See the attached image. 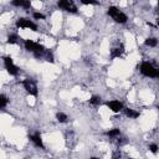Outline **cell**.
<instances>
[{"label":"cell","mask_w":159,"mask_h":159,"mask_svg":"<svg viewBox=\"0 0 159 159\" xmlns=\"http://www.w3.org/2000/svg\"><path fill=\"white\" fill-rule=\"evenodd\" d=\"M24 46H25V50L34 53L35 57L40 58V57H43L47 52V50L45 48V46H42L41 43L36 42V41H32V40H25L24 42Z\"/></svg>","instance_id":"6da1fadb"},{"label":"cell","mask_w":159,"mask_h":159,"mask_svg":"<svg viewBox=\"0 0 159 159\" xmlns=\"http://www.w3.org/2000/svg\"><path fill=\"white\" fill-rule=\"evenodd\" d=\"M139 71L143 76L145 77H150V78H159V70L153 66V63L148 62V61H143L140 63Z\"/></svg>","instance_id":"7a4b0ae2"},{"label":"cell","mask_w":159,"mask_h":159,"mask_svg":"<svg viewBox=\"0 0 159 159\" xmlns=\"http://www.w3.org/2000/svg\"><path fill=\"white\" fill-rule=\"evenodd\" d=\"M107 14L117 22V24H125L128 20V16L117 6H109L107 9Z\"/></svg>","instance_id":"3957f363"},{"label":"cell","mask_w":159,"mask_h":159,"mask_svg":"<svg viewBox=\"0 0 159 159\" xmlns=\"http://www.w3.org/2000/svg\"><path fill=\"white\" fill-rule=\"evenodd\" d=\"M22 87H24V89L29 93V94H31V96H34V97H37V94H39V88H37V83H36V81L34 80V78H25V80H22Z\"/></svg>","instance_id":"277c9868"},{"label":"cell","mask_w":159,"mask_h":159,"mask_svg":"<svg viewBox=\"0 0 159 159\" xmlns=\"http://www.w3.org/2000/svg\"><path fill=\"white\" fill-rule=\"evenodd\" d=\"M2 60H4V67H5V70L7 71V73H9L10 76H17V75H19V68H17V66L14 63V60H12L10 56H4Z\"/></svg>","instance_id":"5b68a950"},{"label":"cell","mask_w":159,"mask_h":159,"mask_svg":"<svg viewBox=\"0 0 159 159\" xmlns=\"http://www.w3.org/2000/svg\"><path fill=\"white\" fill-rule=\"evenodd\" d=\"M16 27L19 29H30L31 31H37V25L30 20V19H26V17H20L16 20Z\"/></svg>","instance_id":"8992f818"},{"label":"cell","mask_w":159,"mask_h":159,"mask_svg":"<svg viewBox=\"0 0 159 159\" xmlns=\"http://www.w3.org/2000/svg\"><path fill=\"white\" fill-rule=\"evenodd\" d=\"M57 6L67 12H71V14L77 12V6L75 5L73 1H70V0H60V1H57Z\"/></svg>","instance_id":"52a82bcc"},{"label":"cell","mask_w":159,"mask_h":159,"mask_svg":"<svg viewBox=\"0 0 159 159\" xmlns=\"http://www.w3.org/2000/svg\"><path fill=\"white\" fill-rule=\"evenodd\" d=\"M106 106L113 112V113H119L124 109L123 107V103L120 101H117V99H111V101H107L106 102Z\"/></svg>","instance_id":"ba28073f"},{"label":"cell","mask_w":159,"mask_h":159,"mask_svg":"<svg viewBox=\"0 0 159 159\" xmlns=\"http://www.w3.org/2000/svg\"><path fill=\"white\" fill-rule=\"evenodd\" d=\"M30 140L37 147V148H41V149H43L45 148V145H43V140H42V137H41V134L39 133V132H36V133H34V134H31L30 137Z\"/></svg>","instance_id":"9c48e42d"},{"label":"cell","mask_w":159,"mask_h":159,"mask_svg":"<svg viewBox=\"0 0 159 159\" xmlns=\"http://www.w3.org/2000/svg\"><path fill=\"white\" fill-rule=\"evenodd\" d=\"M11 4L14 6H17V7H22L25 10H29L31 7V1L30 0H14L11 1Z\"/></svg>","instance_id":"30bf717a"},{"label":"cell","mask_w":159,"mask_h":159,"mask_svg":"<svg viewBox=\"0 0 159 159\" xmlns=\"http://www.w3.org/2000/svg\"><path fill=\"white\" fill-rule=\"evenodd\" d=\"M123 52H124V46L123 45H119V46H117V47H114V48L111 50V58L112 60L118 58V57H120L123 55Z\"/></svg>","instance_id":"8fae6325"},{"label":"cell","mask_w":159,"mask_h":159,"mask_svg":"<svg viewBox=\"0 0 159 159\" xmlns=\"http://www.w3.org/2000/svg\"><path fill=\"white\" fill-rule=\"evenodd\" d=\"M123 112H124L125 117H128V118H130V119H135V118H138V117L140 116V113H139L138 111L133 109V108H124Z\"/></svg>","instance_id":"7c38bea8"},{"label":"cell","mask_w":159,"mask_h":159,"mask_svg":"<svg viewBox=\"0 0 159 159\" xmlns=\"http://www.w3.org/2000/svg\"><path fill=\"white\" fill-rule=\"evenodd\" d=\"M106 135L109 137V138H117V137L120 135V130L118 128H112V129H109V130L106 132Z\"/></svg>","instance_id":"4fadbf2b"},{"label":"cell","mask_w":159,"mask_h":159,"mask_svg":"<svg viewBox=\"0 0 159 159\" xmlns=\"http://www.w3.org/2000/svg\"><path fill=\"white\" fill-rule=\"evenodd\" d=\"M89 104L91 106H94V107H98L102 104V98L99 96H92L89 98Z\"/></svg>","instance_id":"5bb4252c"},{"label":"cell","mask_w":159,"mask_h":159,"mask_svg":"<svg viewBox=\"0 0 159 159\" xmlns=\"http://www.w3.org/2000/svg\"><path fill=\"white\" fill-rule=\"evenodd\" d=\"M56 119H57V122H60V123H67L68 117H67V114L63 113V112H57V113H56Z\"/></svg>","instance_id":"9a60e30c"},{"label":"cell","mask_w":159,"mask_h":159,"mask_svg":"<svg viewBox=\"0 0 159 159\" xmlns=\"http://www.w3.org/2000/svg\"><path fill=\"white\" fill-rule=\"evenodd\" d=\"M144 43H145L147 46H149V47H155V46L158 45V40H157L155 37H148V39H145Z\"/></svg>","instance_id":"2e32d148"},{"label":"cell","mask_w":159,"mask_h":159,"mask_svg":"<svg viewBox=\"0 0 159 159\" xmlns=\"http://www.w3.org/2000/svg\"><path fill=\"white\" fill-rule=\"evenodd\" d=\"M17 41H19V36H17L16 34H10V35L7 36V40H6V42L10 43V45L17 43Z\"/></svg>","instance_id":"e0dca14e"},{"label":"cell","mask_w":159,"mask_h":159,"mask_svg":"<svg viewBox=\"0 0 159 159\" xmlns=\"http://www.w3.org/2000/svg\"><path fill=\"white\" fill-rule=\"evenodd\" d=\"M7 102H9V101H7V97H6L4 93L0 94V108H1V109H4V108L7 106Z\"/></svg>","instance_id":"ac0fdd59"},{"label":"cell","mask_w":159,"mask_h":159,"mask_svg":"<svg viewBox=\"0 0 159 159\" xmlns=\"http://www.w3.org/2000/svg\"><path fill=\"white\" fill-rule=\"evenodd\" d=\"M148 149H149V152H150V153H153V154H157V153L159 152V147H158L155 143H152V144H149Z\"/></svg>","instance_id":"d6986e66"},{"label":"cell","mask_w":159,"mask_h":159,"mask_svg":"<svg viewBox=\"0 0 159 159\" xmlns=\"http://www.w3.org/2000/svg\"><path fill=\"white\" fill-rule=\"evenodd\" d=\"M32 17H34L35 20H43V19H45V15L41 14V12H39V11H35V12L32 14Z\"/></svg>","instance_id":"ffe728a7"},{"label":"cell","mask_w":159,"mask_h":159,"mask_svg":"<svg viewBox=\"0 0 159 159\" xmlns=\"http://www.w3.org/2000/svg\"><path fill=\"white\" fill-rule=\"evenodd\" d=\"M45 57H46V61H47V62L53 63V55H52V52L47 51V52H46V55H45Z\"/></svg>","instance_id":"44dd1931"},{"label":"cell","mask_w":159,"mask_h":159,"mask_svg":"<svg viewBox=\"0 0 159 159\" xmlns=\"http://www.w3.org/2000/svg\"><path fill=\"white\" fill-rule=\"evenodd\" d=\"M81 2L83 5H96V4H98V1H94V0H81Z\"/></svg>","instance_id":"7402d4cb"},{"label":"cell","mask_w":159,"mask_h":159,"mask_svg":"<svg viewBox=\"0 0 159 159\" xmlns=\"http://www.w3.org/2000/svg\"><path fill=\"white\" fill-rule=\"evenodd\" d=\"M112 159H120V154H118V153H116V154H113V157H112Z\"/></svg>","instance_id":"603a6c76"},{"label":"cell","mask_w":159,"mask_h":159,"mask_svg":"<svg viewBox=\"0 0 159 159\" xmlns=\"http://www.w3.org/2000/svg\"><path fill=\"white\" fill-rule=\"evenodd\" d=\"M89 159H99V158H98V157H91Z\"/></svg>","instance_id":"cb8c5ba5"}]
</instances>
